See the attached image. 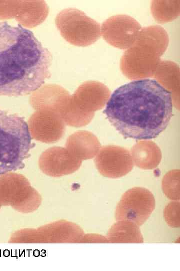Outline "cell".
Here are the masks:
<instances>
[{"label":"cell","mask_w":180,"mask_h":271,"mask_svg":"<svg viewBox=\"0 0 180 271\" xmlns=\"http://www.w3.org/2000/svg\"><path fill=\"white\" fill-rule=\"evenodd\" d=\"M172 93L154 79L132 81L112 93L104 111L126 138L150 140L168 125L172 115Z\"/></svg>","instance_id":"6da1fadb"},{"label":"cell","mask_w":180,"mask_h":271,"mask_svg":"<svg viewBox=\"0 0 180 271\" xmlns=\"http://www.w3.org/2000/svg\"><path fill=\"white\" fill-rule=\"evenodd\" d=\"M52 55L29 30L0 23V95L20 96L50 77Z\"/></svg>","instance_id":"7a4b0ae2"},{"label":"cell","mask_w":180,"mask_h":271,"mask_svg":"<svg viewBox=\"0 0 180 271\" xmlns=\"http://www.w3.org/2000/svg\"><path fill=\"white\" fill-rule=\"evenodd\" d=\"M168 43V34L162 27L142 28L134 43L122 57V72L130 79L152 77Z\"/></svg>","instance_id":"3957f363"},{"label":"cell","mask_w":180,"mask_h":271,"mask_svg":"<svg viewBox=\"0 0 180 271\" xmlns=\"http://www.w3.org/2000/svg\"><path fill=\"white\" fill-rule=\"evenodd\" d=\"M32 147L24 118L0 108V176L23 168Z\"/></svg>","instance_id":"277c9868"},{"label":"cell","mask_w":180,"mask_h":271,"mask_svg":"<svg viewBox=\"0 0 180 271\" xmlns=\"http://www.w3.org/2000/svg\"><path fill=\"white\" fill-rule=\"evenodd\" d=\"M58 24L64 37L74 45H91L101 36L100 25L77 9H68L62 11Z\"/></svg>","instance_id":"5b68a950"},{"label":"cell","mask_w":180,"mask_h":271,"mask_svg":"<svg viewBox=\"0 0 180 271\" xmlns=\"http://www.w3.org/2000/svg\"><path fill=\"white\" fill-rule=\"evenodd\" d=\"M155 208L152 193L142 187L131 188L122 195L115 211L118 220H128L142 225L148 218Z\"/></svg>","instance_id":"8992f818"},{"label":"cell","mask_w":180,"mask_h":271,"mask_svg":"<svg viewBox=\"0 0 180 271\" xmlns=\"http://www.w3.org/2000/svg\"><path fill=\"white\" fill-rule=\"evenodd\" d=\"M142 28L139 23L132 17L117 15L104 22L100 27V33L110 45L126 50L134 43Z\"/></svg>","instance_id":"52a82bcc"},{"label":"cell","mask_w":180,"mask_h":271,"mask_svg":"<svg viewBox=\"0 0 180 271\" xmlns=\"http://www.w3.org/2000/svg\"><path fill=\"white\" fill-rule=\"evenodd\" d=\"M94 163L102 175L110 178L125 176L134 167L132 159L129 151L114 145L102 147L98 152Z\"/></svg>","instance_id":"ba28073f"},{"label":"cell","mask_w":180,"mask_h":271,"mask_svg":"<svg viewBox=\"0 0 180 271\" xmlns=\"http://www.w3.org/2000/svg\"><path fill=\"white\" fill-rule=\"evenodd\" d=\"M84 235L76 223L66 220L58 221L38 229H30V243H80Z\"/></svg>","instance_id":"9c48e42d"},{"label":"cell","mask_w":180,"mask_h":271,"mask_svg":"<svg viewBox=\"0 0 180 271\" xmlns=\"http://www.w3.org/2000/svg\"><path fill=\"white\" fill-rule=\"evenodd\" d=\"M110 91L104 84L97 81H88L82 84L72 97L70 106L80 113L94 114L106 103Z\"/></svg>","instance_id":"30bf717a"},{"label":"cell","mask_w":180,"mask_h":271,"mask_svg":"<svg viewBox=\"0 0 180 271\" xmlns=\"http://www.w3.org/2000/svg\"><path fill=\"white\" fill-rule=\"evenodd\" d=\"M157 82L172 93V103L179 109L180 68L170 61H161L153 76Z\"/></svg>","instance_id":"8fae6325"},{"label":"cell","mask_w":180,"mask_h":271,"mask_svg":"<svg viewBox=\"0 0 180 271\" xmlns=\"http://www.w3.org/2000/svg\"><path fill=\"white\" fill-rule=\"evenodd\" d=\"M131 156L135 165L143 169L156 168L162 159L159 148L149 141H140L134 145L131 150Z\"/></svg>","instance_id":"7c38bea8"},{"label":"cell","mask_w":180,"mask_h":271,"mask_svg":"<svg viewBox=\"0 0 180 271\" xmlns=\"http://www.w3.org/2000/svg\"><path fill=\"white\" fill-rule=\"evenodd\" d=\"M106 238L112 243H142V235L138 226L128 220H118L110 228Z\"/></svg>","instance_id":"4fadbf2b"},{"label":"cell","mask_w":180,"mask_h":271,"mask_svg":"<svg viewBox=\"0 0 180 271\" xmlns=\"http://www.w3.org/2000/svg\"><path fill=\"white\" fill-rule=\"evenodd\" d=\"M152 14L158 23L170 22L180 15V1H152Z\"/></svg>","instance_id":"5bb4252c"},{"label":"cell","mask_w":180,"mask_h":271,"mask_svg":"<svg viewBox=\"0 0 180 271\" xmlns=\"http://www.w3.org/2000/svg\"><path fill=\"white\" fill-rule=\"evenodd\" d=\"M180 170H173L163 178L162 188L164 194L170 200H180Z\"/></svg>","instance_id":"9a60e30c"},{"label":"cell","mask_w":180,"mask_h":271,"mask_svg":"<svg viewBox=\"0 0 180 271\" xmlns=\"http://www.w3.org/2000/svg\"><path fill=\"white\" fill-rule=\"evenodd\" d=\"M180 205L179 201H172L165 207L164 212L167 224L172 227H179Z\"/></svg>","instance_id":"2e32d148"},{"label":"cell","mask_w":180,"mask_h":271,"mask_svg":"<svg viewBox=\"0 0 180 271\" xmlns=\"http://www.w3.org/2000/svg\"><path fill=\"white\" fill-rule=\"evenodd\" d=\"M80 243H109L107 238L102 235L88 234L84 235Z\"/></svg>","instance_id":"e0dca14e"},{"label":"cell","mask_w":180,"mask_h":271,"mask_svg":"<svg viewBox=\"0 0 180 271\" xmlns=\"http://www.w3.org/2000/svg\"><path fill=\"white\" fill-rule=\"evenodd\" d=\"M1 206H2L0 205V208Z\"/></svg>","instance_id":"ac0fdd59"}]
</instances>
